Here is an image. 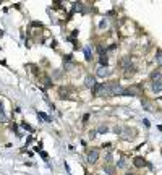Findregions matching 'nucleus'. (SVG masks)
Instances as JSON below:
<instances>
[{"instance_id": "1", "label": "nucleus", "mask_w": 162, "mask_h": 175, "mask_svg": "<svg viewBox=\"0 0 162 175\" xmlns=\"http://www.w3.org/2000/svg\"><path fill=\"white\" fill-rule=\"evenodd\" d=\"M94 96H106V97H110L112 96V83H101L94 88Z\"/></svg>"}, {"instance_id": "2", "label": "nucleus", "mask_w": 162, "mask_h": 175, "mask_svg": "<svg viewBox=\"0 0 162 175\" xmlns=\"http://www.w3.org/2000/svg\"><path fill=\"white\" fill-rule=\"evenodd\" d=\"M115 133H118V135H122V138H125V140H131L133 138V135L131 133H135L133 130H128V128H120V126H115Z\"/></svg>"}, {"instance_id": "3", "label": "nucleus", "mask_w": 162, "mask_h": 175, "mask_svg": "<svg viewBox=\"0 0 162 175\" xmlns=\"http://www.w3.org/2000/svg\"><path fill=\"white\" fill-rule=\"evenodd\" d=\"M99 159V149H91L88 152V162L89 164H96Z\"/></svg>"}, {"instance_id": "4", "label": "nucleus", "mask_w": 162, "mask_h": 175, "mask_svg": "<svg viewBox=\"0 0 162 175\" xmlns=\"http://www.w3.org/2000/svg\"><path fill=\"white\" fill-rule=\"evenodd\" d=\"M133 164H135V167H151V164L147 162L144 157H135V160H133Z\"/></svg>"}, {"instance_id": "5", "label": "nucleus", "mask_w": 162, "mask_h": 175, "mask_svg": "<svg viewBox=\"0 0 162 175\" xmlns=\"http://www.w3.org/2000/svg\"><path fill=\"white\" fill-rule=\"evenodd\" d=\"M151 89H152V92H161L162 91V80L151 81Z\"/></svg>"}, {"instance_id": "6", "label": "nucleus", "mask_w": 162, "mask_h": 175, "mask_svg": "<svg viewBox=\"0 0 162 175\" xmlns=\"http://www.w3.org/2000/svg\"><path fill=\"white\" fill-rule=\"evenodd\" d=\"M84 84H86V88H91V89H94L97 84H96V80L94 76H86V80H84Z\"/></svg>"}, {"instance_id": "7", "label": "nucleus", "mask_w": 162, "mask_h": 175, "mask_svg": "<svg viewBox=\"0 0 162 175\" xmlns=\"http://www.w3.org/2000/svg\"><path fill=\"white\" fill-rule=\"evenodd\" d=\"M110 75V70L107 68V67H101V68L97 70V76H101V78H106V76Z\"/></svg>"}, {"instance_id": "8", "label": "nucleus", "mask_w": 162, "mask_h": 175, "mask_svg": "<svg viewBox=\"0 0 162 175\" xmlns=\"http://www.w3.org/2000/svg\"><path fill=\"white\" fill-rule=\"evenodd\" d=\"M99 63H101V67H107V63H109V58H107V55L104 52L99 55Z\"/></svg>"}, {"instance_id": "9", "label": "nucleus", "mask_w": 162, "mask_h": 175, "mask_svg": "<svg viewBox=\"0 0 162 175\" xmlns=\"http://www.w3.org/2000/svg\"><path fill=\"white\" fill-rule=\"evenodd\" d=\"M81 10H83V3H81V2H75V3H73V8H72V15L75 12H81Z\"/></svg>"}, {"instance_id": "10", "label": "nucleus", "mask_w": 162, "mask_h": 175, "mask_svg": "<svg viewBox=\"0 0 162 175\" xmlns=\"http://www.w3.org/2000/svg\"><path fill=\"white\" fill-rule=\"evenodd\" d=\"M130 63H131V60H130V57H125L123 60H122V67H123L125 70L130 68Z\"/></svg>"}, {"instance_id": "11", "label": "nucleus", "mask_w": 162, "mask_h": 175, "mask_svg": "<svg viewBox=\"0 0 162 175\" xmlns=\"http://www.w3.org/2000/svg\"><path fill=\"white\" fill-rule=\"evenodd\" d=\"M38 115H39V118H42V120H45V122H52V118H50L49 115H45L44 112H38Z\"/></svg>"}, {"instance_id": "12", "label": "nucleus", "mask_w": 162, "mask_h": 175, "mask_svg": "<svg viewBox=\"0 0 162 175\" xmlns=\"http://www.w3.org/2000/svg\"><path fill=\"white\" fill-rule=\"evenodd\" d=\"M161 80V72H154L151 75V81H159Z\"/></svg>"}, {"instance_id": "13", "label": "nucleus", "mask_w": 162, "mask_h": 175, "mask_svg": "<svg viewBox=\"0 0 162 175\" xmlns=\"http://www.w3.org/2000/svg\"><path fill=\"white\" fill-rule=\"evenodd\" d=\"M84 58H86V60H91V50H89V47H84Z\"/></svg>"}, {"instance_id": "14", "label": "nucleus", "mask_w": 162, "mask_h": 175, "mask_svg": "<svg viewBox=\"0 0 162 175\" xmlns=\"http://www.w3.org/2000/svg\"><path fill=\"white\" fill-rule=\"evenodd\" d=\"M104 172H107V175H113V167L106 165V167H104Z\"/></svg>"}, {"instance_id": "15", "label": "nucleus", "mask_w": 162, "mask_h": 175, "mask_svg": "<svg viewBox=\"0 0 162 175\" xmlns=\"http://www.w3.org/2000/svg\"><path fill=\"white\" fill-rule=\"evenodd\" d=\"M106 131H107L106 125H102V126H99V128H97V133H106Z\"/></svg>"}, {"instance_id": "16", "label": "nucleus", "mask_w": 162, "mask_h": 175, "mask_svg": "<svg viewBox=\"0 0 162 175\" xmlns=\"http://www.w3.org/2000/svg\"><path fill=\"white\" fill-rule=\"evenodd\" d=\"M5 122H7V117H5L3 112H0V123H5Z\"/></svg>"}, {"instance_id": "17", "label": "nucleus", "mask_w": 162, "mask_h": 175, "mask_svg": "<svg viewBox=\"0 0 162 175\" xmlns=\"http://www.w3.org/2000/svg\"><path fill=\"white\" fill-rule=\"evenodd\" d=\"M44 83H45V86H47V88L52 86V83H50V78H44Z\"/></svg>"}, {"instance_id": "18", "label": "nucleus", "mask_w": 162, "mask_h": 175, "mask_svg": "<svg viewBox=\"0 0 162 175\" xmlns=\"http://www.w3.org/2000/svg\"><path fill=\"white\" fill-rule=\"evenodd\" d=\"M117 167H120V169H122V167H125V159H122L120 162L117 164Z\"/></svg>"}, {"instance_id": "19", "label": "nucleus", "mask_w": 162, "mask_h": 175, "mask_svg": "<svg viewBox=\"0 0 162 175\" xmlns=\"http://www.w3.org/2000/svg\"><path fill=\"white\" fill-rule=\"evenodd\" d=\"M21 126H23V128H26V130H29V131H31V130H33V128H31L29 125H28V123H21Z\"/></svg>"}, {"instance_id": "20", "label": "nucleus", "mask_w": 162, "mask_h": 175, "mask_svg": "<svg viewBox=\"0 0 162 175\" xmlns=\"http://www.w3.org/2000/svg\"><path fill=\"white\" fill-rule=\"evenodd\" d=\"M106 24H107V21H106V19H104V21H101V24H99V28H101V29H102V28L106 26Z\"/></svg>"}, {"instance_id": "21", "label": "nucleus", "mask_w": 162, "mask_h": 175, "mask_svg": "<svg viewBox=\"0 0 162 175\" xmlns=\"http://www.w3.org/2000/svg\"><path fill=\"white\" fill-rule=\"evenodd\" d=\"M96 135H97V131H89V136L91 138H96Z\"/></svg>"}, {"instance_id": "22", "label": "nucleus", "mask_w": 162, "mask_h": 175, "mask_svg": "<svg viewBox=\"0 0 162 175\" xmlns=\"http://www.w3.org/2000/svg\"><path fill=\"white\" fill-rule=\"evenodd\" d=\"M125 175H135V174H131V172H127V174H125Z\"/></svg>"}, {"instance_id": "23", "label": "nucleus", "mask_w": 162, "mask_h": 175, "mask_svg": "<svg viewBox=\"0 0 162 175\" xmlns=\"http://www.w3.org/2000/svg\"><path fill=\"white\" fill-rule=\"evenodd\" d=\"M86 175H89V174H86Z\"/></svg>"}]
</instances>
